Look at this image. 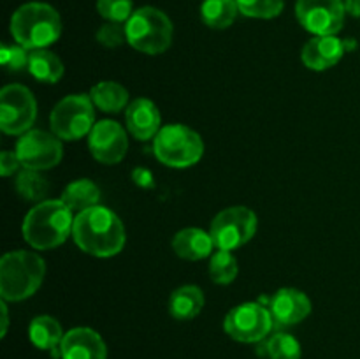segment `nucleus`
I'll return each mask as SVG.
<instances>
[{
    "label": "nucleus",
    "mask_w": 360,
    "mask_h": 359,
    "mask_svg": "<svg viewBox=\"0 0 360 359\" xmlns=\"http://www.w3.org/2000/svg\"><path fill=\"white\" fill-rule=\"evenodd\" d=\"M72 238L83 252L95 257H112L125 246V227L118 215L105 206H94L74 218Z\"/></svg>",
    "instance_id": "1"
},
{
    "label": "nucleus",
    "mask_w": 360,
    "mask_h": 359,
    "mask_svg": "<svg viewBox=\"0 0 360 359\" xmlns=\"http://www.w3.org/2000/svg\"><path fill=\"white\" fill-rule=\"evenodd\" d=\"M74 218L72 210L62 199L42 201L25 215V241L35 250L56 248L72 232Z\"/></svg>",
    "instance_id": "2"
},
{
    "label": "nucleus",
    "mask_w": 360,
    "mask_h": 359,
    "mask_svg": "<svg viewBox=\"0 0 360 359\" xmlns=\"http://www.w3.org/2000/svg\"><path fill=\"white\" fill-rule=\"evenodd\" d=\"M62 34V20L55 7L44 2H28L14 11L11 35L27 49H46Z\"/></svg>",
    "instance_id": "3"
},
{
    "label": "nucleus",
    "mask_w": 360,
    "mask_h": 359,
    "mask_svg": "<svg viewBox=\"0 0 360 359\" xmlns=\"http://www.w3.org/2000/svg\"><path fill=\"white\" fill-rule=\"evenodd\" d=\"M46 275L41 256L14 250L0 260V296L4 301H23L37 292Z\"/></svg>",
    "instance_id": "4"
},
{
    "label": "nucleus",
    "mask_w": 360,
    "mask_h": 359,
    "mask_svg": "<svg viewBox=\"0 0 360 359\" xmlns=\"http://www.w3.org/2000/svg\"><path fill=\"white\" fill-rule=\"evenodd\" d=\"M127 42L146 55H160L172 42V21L157 7H141L134 11L125 23Z\"/></svg>",
    "instance_id": "5"
},
{
    "label": "nucleus",
    "mask_w": 360,
    "mask_h": 359,
    "mask_svg": "<svg viewBox=\"0 0 360 359\" xmlns=\"http://www.w3.org/2000/svg\"><path fill=\"white\" fill-rule=\"evenodd\" d=\"M155 157L162 164L174 169H185L202 158V137L190 127L171 123L158 130L153 139Z\"/></svg>",
    "instance_id": "6"
},
{
    "label": "nucleus",
    "mask_w": 360,
    "mask_h": 359,
    "mask_svg": "<svg viewBox=\"0 0 360 359\" xmlns=\"http://www.w3.org/2000/svg\"><path fill=\"white\" fill-rule=\"evenodd\" d=\"M51 132L62 141H77L91 132L95 125V104L90 95L74 94L63 97L53 108Z\"/></svg>",
    "instance_id": "7"
},
{
    "label": "nucleus",
    "mask_w": 360,
    "mask_h": 359,
    "mask_svg": "<svg viewBox=\"0 0 360 359\" xmlns=\"http://www.w3.org/2000/svg\"><path fill=\"white\" fill-rule=\"evenodd\" d=\"M257 232V215L246 206H231L213 218L210 234L218 250H238Z\"/></svg>",
    "instance_id": "8"
},
{
    "label": "nucleus",
    "mask_w": 360,
    "mask_h": 359,
    "mask_svg": "<svg viewBox=\"0 0 360 359\" xmlns=\"http://www.w3.org/2000/svg\"><path fill=\"white\" fill-rule=\"evenodd\" d=\"M274 327L271 310L260 303H243L234 306L224 320V329L232 340L257 344L266 340Z\"/></svg>",
    "instance_id": "9"
},
{
    "label": "nucleus",
    "mask_w": 360,
    "mask_h": 359,
    "mask_svg": "<svg viewBox=\"0 0 360 359\" xmlns=\"http://www.w3.org/2000/svg\"><path fill=\"white\" fill-rule=\"evenodd\" d=\"M37 118V102L23 84H7L0 92V129L11 136L30 130Z\"/></svg>",
    "instance_id": "10"
},
{
    "label": "nucleus",
    "mask_w": 360,
    "mask_h": 359,
    "mask_svg": "<svg viewBox=\"0 0 360 359\" xmlns=\"http://www.w3.org/2000/svg\"><path fill=\"white\" fill-rule=\"evenodd\" d=\"M16 155L21 168L32 171H46L60 164L63 155L62 141L53 132L28 130L21 134L16 144Z\"/></svg>",
    "instance_id": "11"
},
{
    "label": "nucleus",
    "mask_w": 360,
    "mask_h": 359,
    "mask_svg": "<svg viewBox=\"0 0 360 359\" xmlns=\"http://www.w3.org/2000/svg\"><path fill=\"white\" fill-rule=\"evenodd\" d=\"M343 0H297L295 16L302 28L315 35H336L345 25Z\"/></svg>",
    "instance_id": "12"
},
{
    "label": "nucleus",
    "mask_w": 360,
    "mask_h": 359,
    "mask_svg": "<svg viewBox=\"0 0 360 359\" xmlns=\"http://www.w3.org/2000/svg\"><path fill=\"white\" fill-rule=\"evenodd\" d=\"M88 148L95 160L108 165L118 164L129 150V137L118 122L101 120L88 134Z\"/></svg>",
    "instance_id": "13"
},
{
    "label": "nucleus",
    "mask_w": 360,
    "mask_h": 359,
    "mask_svg": "<svg viewBox=\"0 0 360 359\" xmlns=\"http://www.w3.org/2000/svg\"><path fill=\"white\" fill-rule=\"evenodd\" d=\"M274 326H294L311 313V299L299 289L285 287L269 299Z\"/></svg>",
    "instance_id": "14"
},
{
    "label": "nucleus",
    "mask_w": 360,
    "mask_h": 359,
    "mask_svg": "<svg viewBox=\"0 0 360 359\" xmlns=\"http://www.w3.org/2000/svg\"><path fill=\"white\" fill-rule=\"evenodd\" d=\"M60 354V359H108V347L97 331L74 327L63 334Z\"/></svg>",
    "instance_id": "15"
},
{
    "label": "nucleus",
    "mask_w": 360,
    "mask_h": 359,
    "mask_svg": "<svg viewBox=\"0 0 360 359\" xmlns=\"http://www.w3.org/2000/svg\"><path fill=\"white\" fill-rule=\"evenodd\" d=\"M347 42L336 35H315L302 48V62L311 70H326L336 65L347 51Z\"/></svg>",
    "instance_id": "16"
},
{
    "label": "nucleus",
    "mask_w": 360,
    "mask_h": 359,
    "mask_svg": "<svg viewBox=\"0 0 360 359\" xmlns=\"http://www.w3.org/2000/svg\"><path fill=\"white\" fill-rule=\"evenodd\" d=\"M160 111L157 104L150 99H136L127 106L125 123L127 130L132 134L136 139L148 141L155 139V136L160 130Z\"/></svg>",
    "instance_id": "17"
},
{
    "label": "nucleus",
    "mask_w": 360,
    "mask_h": 359,
    "mask_svg": "<svg viewBox=\"0 0 360 359\" xmlns=\"http://www.w3.org/2000/svg\"><path fill=\"white\" fill-rule=\"evenodd\" d=\"M214 248L213 238L210 232L197 227L181 229L172 238V250L176 256L186 260H200L211 256V250Z\"/></svg>",
    "instance_id": "18"
},
{
    "label": "nucleus",
    "mask_w": 360,
    "mask_h": 359,
    "mask_svg": "<svg viewBox=\"0 0 360 359\" xmlns=\"http://www.w3.org/2000/svg\"><path fill=\"white\" fill-rule=\"evenodd\" d=\"M62 326L56 319L49 315H39L28 326V336L30 341L41 351H49L53 358H62L60 354V344L63 340Z\"/></svg>",
    "instance_id": "19"
},
{
    "label": "nucleus",
    "mask_w": 360,
    "mask_h": 359,
    "mask_svg": "<svg viewBox=\"0 0 360 359\" xmlns=\"http://www.w3.org/2000/svg\"><path fill=\"white\" fill-rule=\"evenodd\" d=\"M204 306V294L195 285L178 287L169 298V313L176 320H192Z\"/></svg>",
    "instance_id": "20"
},
{
    "label": "nucleus",
    "mask_w": 360,
    "mask_h": 359,
    "mask_svg": "<svg viewBox=\"0 0 360 359\" xmlns=\"http://www.w3.org/2000/svg\"><path fill=\"white\" fill-rule=\"evenodd\" d=\"M28 73L41 83H58L63 76V63L58 56L49 49H32Z\"/></svg>",
    "instance_id": "21"
},
{
    "label": "nucleus",
    "mask_w": 360,
    "mask_h": 359,
    "mask_svg": "<svg viewBox=\"0 0 360 359\" xmlns=\"http://www.w3.org/2000/svg\"><path fill=\"white\" fill-rule=\"evenodd\" d=\"M90 99L104 113H118L129 102V90L123 84L116 83V81H101L95 87H91Z\"/></svg>",
    "instance_id": "22"
},
{
    "label": "nucleus",
    "mask_w": 360,
    "mask_h": 359,
    "mask_svg": "<svg viewBox=\"0 0 360 359\" xmlns=\"http://www.w3.org/2000/svg\"><path fill=\"white\" fill-rule=\"evenodd\" d=\"M60 199L67 204V208L81 213V211L88 210V208L97 206L98 199H101V190H98V187L91 180L79 178L76 182L69 183L63 189Z\"/></svg>",
    "instance_id": "23"
},
{
    "label": "nucleus",
    "mask_w": 360,
    "mask_h": 359,
    "mask_svg": "<svg viewBox=\"0 0 360 359\" xmlns=\"http://www.w3.org/2000/svg\"><path fill=\"white\" fill-rule=\"evenodd\" d=\"M239 7L236 0H204L200 6V18L214 30L229 28L236 21Z\"/></svg>",
    "instance_id": "24"
},
{
    "label": "nucleus",
    "mask_w": 360,
    "mask_h": 359,
    "mask_svg": "<svg viewBox=\"0 0 360 359\" xmlns=\"http://www.w3.org/2000/svg\"><path fill=\"white\" fill-rule=\"evenodd\" d=\"M262 352L267 359H301L302 355L297 338L283 331L271 334L262 344Z\"/></svg>",
    "instance_id": "25"
},
{
    "label": "nucleus",
    "mask_w": 360,
    "mask_h": 359,
    "mask_svg": "<svg viewBox=\"0 0 360 359\" xmlns=\"http://www.w3.org/2000/svg\"><path fill=\"white\" fill-rule=\"evenodd\" d=\"M239 273V264L234 253L229 250H217L210 260V277L214 284L227 285L236 280Z\"/></svg>",
    "instance_id": "26"
},
{
    "label": "nucleus",
    "mask_w": 360,
    "mask_h": 359,
    "mask_svg": "<svg viewBox=\"0 0 360 359\" xmlns=\"http://www.w3.org/2000/svg\"><path fill=\"white\" fill-rule=\"evenodd\" d=\"M16 190L23 199L41 201L48 194L49 183L44 176H41V171L25 169V171H21L18 175Z\"/></svg>",
    "instance_id": "27"
},
{
    "label": "nucleus",
    "mask_w": 360,
    "mask_h": 359,
    "mask_svg": "<svg viewBox=\"0 0 360 359\" xmlns=\"http://www.w3.org/2000/svg\"><path fill=\"white\" fill-rule=\"evenodd\" d=\"M239 13L248 18H259V20H273L280 16L283 11V0H236Z\"/></svg>",
    "instance_id": "28"
},
{
    "label": "nucleus",
    "mask_w": 360,
    "mask_h": 359,
    "mask_svg": "<svg viewBox=\"0 0 360 359\" xmlns=\"http://www.w3.org/2000/svg\"><path fill=\"white\" fill-rule=\"evenodd\" d=\"M28 62H30V49L23 48L18 42L16 44H2L0 48V63L9 73L28 70Z\"/></svg>",
    "instance_id": "29"
},
{
    "label": "nucleus",
    "mask_w": 360,
    "mask_h": 359,
    "mask_svg": "<svg viewBox=\"0 0 360 359\" xmlns=\"http://www.w3.org/2000/svg\"><path fill=\"white\" fill-rule=\"evenodd\" d=\"M97 11L112 23H127L134 14L132 0H97Z\"/></svg>",
    "instance_id": "30"
},
{
    "label": "nucleus",
    "mask_w": 360,
    "mask_h": 359,
    "mask_svg": "<svg viewBox=\"0 0 360 359\" xmlns=\"http://www.w3.org/2000/svg\"><path fill=\"white\" fill-rule=\"evenodd\" d=\"M95 37L105 48H118V46H122L127 41V30L122 23L108 21V23H104L98 28Z\"/></svg>",
    "instance_id": "31"
},
{
    "label": "nucleus",
    "mask_w": 360,
    "mask_h": 359,
    "mask_svg": "<svg viewBox=\"0 0 360 359\" xmlns=\"http://www.w3.org/2000/svg\"><path fill=\"white\" fill-rule=\"evenodd\" d=\"M20 158H18L16 151H2L0 153V172L2 176H11L18 168H20Z\"/></svg>",
    "instance_id": "32"
},
{
    "label": "nucleus",
    "mask_w": 360,
    "mask_h": 359,
    "mask_svg": "<svg viewBox=\"0 0 360 359\" xmlns=\"http://www.w3.org/2000/svg\"><path fill=\"white\" fill-rule=\"evenodd\" d=\"M132 180L137 187H141V189H151V187H155L153 175H151V172L144 168L134 169Z\"/></svg>",
    "instance_id": "33"
},
{
    "label": "nucleus",
    "mask_w": 360,
    "mask_h": 359,
    "mask_svg": "<svg viewBox=\"0 0 360 359\" xmlns=\"http://www.w3.org/2000/svg\"><path fill=\"white\" fill-rule=\"evenodd\" d=\"M345 6H347V13L360 18V0H345Z\"/></svg>",
    "instance_id": "34"
},
{
    "label": "nucleus",
    "mask_w": 360,
    "mask_h": 359,
    "mask_svg": "<svg viewBox=\"0 0 360 359\" xmlns=\"http://www.w3.org/2000/svg\"><path fill=\"white\" fill-rule=\"evenodd\" d=\"M0 310H2V336H6L7 327H9V312H7V305L4 299L0 303Z\"/></svg>",
    "instance_id": "35"
}]
</instances>
